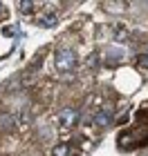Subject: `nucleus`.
<instances>
[{"instance_id": "9", "label": "nucleus", "mask_w": 148, "mask_h": 156, "mask_svg": "<svg viewBox=\"0 0 148 156\" xmlns=\"http://www.w3.org/2000/svg\"><path fill=\"white\" fill-rule=\"evenodd\" d=\"M2 9H5V7H2V5H0V11H2Z\"/></svg>"}, {"instance_id": "6", "label": "nucleus", "mask_w": 148, "mask_h": 156, "mask_svg": "<svg viewBox=\"0 0 148 156\" xmlns=\"http://www.w3.org/2000/svg\"><path fill=\"white\" fill-rule=\"evenodd\" d=\"M36 2H18V11H23V13H32L34 9H36Z\"/></svg>"}, {"instance_id": "10", "label": "nucleus", "mask_w": 148, "mask_h": 156, "mask_svg": "<svg viewBox=\"0 0 148 156\" xmlns=\"http://www.w3.org/2000/svg\"><path fill=\"white\" fill-rule=\"evenodd\" d=\"M146 54H148V51H146Z\"/></svg>"}, {"instance_id": "8", "label": "nucleus", "mask_w": 148, "mask_h": 156, "mask_svg": "<svg viewBox=\"0 0 148 156\" xmlns=\"http://www.w3.org/2000/svg\"><path fill=\"white\" fill-rule=\"evenodd\" d=\"M137 65L142 67V69H148V54H142V56H139V58H137Z\"/></svg>"}, {"instance_id": "3", "label": "nucleus", "mask_w": 148, "mask_h": 156, "mask_svg": "<svg viewBox=\"0 0 148 156\" xmlns=\"http://www.w3.org/2000/svg\"><path fill=\"white\" fill-rule=\"evenodd\" d=\"M94 123L99 125V127H108L110 123H112V114L108 109H101V112H97V116H94Z\"/></svg>"}, {"instance_id": "2", "label": "nucleus", "mask_w": 148, "mask_h": 156, "mask_svg": "<svg viewBox=\"0 0 148 156\" xmlns=\"http://www.w3.org/2000/svg\"><path fill=\"white\" fill-rule=\"evenodd\" d=\"M59 123H61V127H74L76 123H79V109L63 107L59 112Z\"/></svg>"}, {"instance_id": "1", "label": "nucleus", "mask_w": 148, "mask_h": 156, "mask_svg": "<svg viewBox=\"0 0 148 156\" xmlns=\"http://www.w3.org/2000/svg\"><path fill=\"white\" fill-rule=\"evenodd\" d=\"M54 69L61 74L74 72L76 69V51H72V49H59L54 56Z\"/></svg>"}, {"instance_id": "7", "label": "nucleus", "mask_w": 148, "mask_h": 156, "mask_svg": "<svg viewBox=\"0 0 148 156\" xmlns=\"http://www.w3.org/2000/svg\"><path fill=\"white\" fill-rule=\"evenodd\" d=\"M126 38H128V36H126V29H123V27H117V34H115V40H119V42H123Z\"/></svg>"}, {"instance_id": "5", "label": "nucleus", "mask_w": 148, "mask_h": 156, "mask_svg": "<svg viewBox=\"0 0 148 156\" xmlns=\"http://www.w3.org/2000/svg\"><path fill=\"white\" fill-rule=\"evenodd\" d=\"M56 20H59V16H56V13H45L38 23L43 25V27H52V25H56Z\"/></svg>"}, {"instance_id": "4", "label": "nucleus", "mask_w": 148, "mask_h": 156, "mask_svg": "<svg viewBox=\"0 0 148 156\" xmlns=\"http://www.w3.org/2000/svg\"><path fill=\"white\" fill-rule=\"evenodd\" d=\"M70 154V145L67 143H59L52 147V156H67Z\"/></svg>"}]
</instances>
